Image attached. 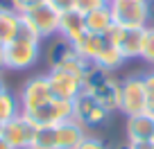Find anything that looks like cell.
Returning a JSON list of instances; mask_svg holds the SVG:
<instances>
[{
  "label": "cell",
  "instance_id": "6da1fadb",
  "mask_svg": "<svg viewBox=\"0 0 154 149\" xmlns=\"http://www.w3.org/2000/svg\"><path fill=\"white\" fill-rule=\"evenodd\" d=\"M72 45H75V50L82 54L84 59H91L93 63H97V66L106 68V70H111V72L118 70V68L127 61L109 34H91V32H86L82 39L75 41Z\"/></svg>",
  "mask_w": 154,
  "mask_h": 149
},
{
  "label": "cell",
  "instance_id": "4316f807",
  "mask_svg": "<svg viewBox=\"0 0 154 149\" xmlns=\"http://www.w3.org/2000/svg\"><path fill=\"white\" fill-rule=\"evenodd\" d=\"M129 149H154V140H127Z\"/></svg>",
  "mask_w": 154,
  "mask_h": 149
},
{
  "label": "cell",
  "instance_id": "5b68a950",
  "mask_svg": "<svg viewBox=\"0 0 154 149\" xmlns=\"http://www.w3.org/2000/svg\"><path fill=\"white\" fill-rule=\"evenodd\" d=\"M23 23L36 34L38 39H52V36H59V20H61V14L54 9L50 2H43V5L34 7L27 14H20Z\"/></svg>",
  "mask_w": 154,
  "mask_h": 149
},
{
  "label": "cell",
  "instance_id": "2e32d148",
  "mask_svg": "<svg viewBox=\"0 0 154 149\" xmlns=\"http://www.w3.org/2000/svg\"><path fill=\"white\" fill-rule=\"evenodd\" d=\"M113 25L116 23H113L109 5L86 14V32H91V34H109L111 29H113Z\"/></svg>",
  "mask_w": 154,
  "mask_h": 149
},
{
  "label": "cell",
  "instance_id": "7c38bea8",
  "mask_svg": "<svg viewBox=\"0 0 154 149\" xmlns=\"http://www.w3.org/2000/svg\"><path fill=\"white\" fill-rule=\"evenodd\" d=\"M54 129H57V149H77L79 142L88 136V129H84L72 118L54 124Z\"/></svg>",
  "mask_w": 154,
  "mask_h": 149
},
{
  "label": "cell",
  "instance_id": "44dd1931",
  "mask_svg": "<svg viewBox=\"0 0 154 149\" xmlns=\"http://www.w3.org/2000/svg\"><path fill=\"white\" fill-rule=\"evenodd\" d=\"M145 63L154 66V25L145 27V43H143V54H140Z\"/></svg>",
  "mask_w": 154,
  "mask_h": 149
},
{
  "label": "cell",
  "instance_id": "277c9868",
  "mask_svg": "<svg viewBox=\"0 0 154 149\" xmlns=\"http://www.w3.org/2000/svg\"><path fill=\"white\" fill-rule=\"evenodd\" d=\"M118 113L125 118L147 113V93H145L143 75H131L120 82V106Z\"/></svg>",
  "mask_w": 154,
  "mask_h": 149
},
{
  "label": "cell",
  "instance_id": "5bb4252c",
  "mask_svg": "<svg viewBox=\"0 0 154 149\" xmlns=\"http://www.w3.org/2000/svg\"><path fill=\"white\" fill-rule=\"evenodd\" d=\"M125 136L127 140H154V115L138 113L125 118Z\"/></svg>",
  "mask_w": 154,
  "mask_h": 149
},
{
  "label": "cell",
  "instance_id": "4fadbf2b",
  "mask_svg": "<svg viewBox=\"0 0 154 149\" xmlns=\"http://www.w3.org/2000/svg\"><path fill=\"white\" fill-rule=\"evenodd\" d=\"M84 34H86V16L77 9L63 11L61 20H59V36L75 43V41L82 39Z\"/></svg>",
  "mask_w": 154,
  "mask_h": 149
},
{
  "label": "cell",
  "instance_id": "8fae6325",
  "mask_svg": "<svg viewBox=\"0 0 154 149\" xmlns=\"http://www.w3.org/2000/svg\"><path fill=\"white\" fill-rule=\"evenodd\" d=\"M34 133H36V127L20 113V115H16L14 120H9V122L2 124V133L0 136H2L14 149H27V147H32Z\"/></svg>",
  "mask_w": 154,
  "mask_h": 149
},
{
  "label": "cell",
  "instance_id": "8992f818",
  "mask_svg": "<svg viewBox=\"0 0 154 149\" xmlns=\"http://www.w3.org/2000/svg\"><path fill=\"white\" fill-rule=\"evenodd\" d=\"M113 23L120 27H147V0H111L109 2Z\"/></svg>",
  "mask_w": 154,
  "mask_h": 149
},
{
  "label": "cell",
  "instance_id": "7a4b0ae2",
  "mask_svg": "<svg viewBox=\"0 0 154 149\" xmlns=\"http://www.w3.org/2000/svg\"><path fill=\"white\" fill-rule=\"evenodd\" d=\"M38 54H41V39L23 23L16 39L5 45V70H27L38 61Z\"/></svg>",
  "mask_w": 154,
  "mask_h": 149
},
{
  "label": "cell",
  "instance_id": "836d02e7",
  "mask_svg": "<svg viewBox=\"0 0 154 149\" xmlns=\"http://www.w3.org/2000/svg\"><path fill=\"white\" fill-rule=\"evenodd\" d=\"M106 2H111V0H106Z\"/></svg>",
  "mask_w": 154,
  "mask_h": 149
},
{
  "label": "cell",
  "instance_id": "ba28073f",
  "mask_svg": "<svg viewBox=\"0 0 154 149\" xmlns=\"http://www.w3.org/2000/svg\"><path fill=\"white\" fill-rule=\"evenodd\" d=\"M23 115L27 118L34 127H54V124H59V122L72 118V102L54 97L52 102L29 111V113H23Z\"/></svg>",
  "mask_w": 154,
  "mask_h": 149
},
{
  "label": "cell",
  "instance_id": "ac0fdd59",
  "mask_svg": "<svg viewBox=\"0 0 154 149\" xmlns=\"http://www.w3.org/2000/svg\"><path fill=\"white\" fill-rule=\"evenodd\" d=\"M72 50H75V45H72L70 41L57 36V39L50 43V50H48V66L50 68H59L68 59V54H70Z\"/></svg>",
  "mask_w": 154,
  "mask_h": 149
},
{
  "label": "cell",
  "instance_id": "1f68e13d",
  "mask_svg": "<svg viewBox=\"0 0 154 149\" xmlns=\"http://www.w3.org/2000/svg\"><path fill=\"white\" fill-rule=\"evenodd\" d=\"M113 149H129V145H127V142H122V145H116Z\"/></svg>",
  "mask_w": 154,
  "mask_h": 149
},
{
  "label": "cell",
  "instance_id": "603a6c76",
  "mask_svg": "<svg viewBox=\"0 0 154 149\" xmlns=\"http://www.w3.org/2000/svg\"><path fill=\"white\" fill-rule=\"evenodd\" d=\"M104 5H109L106 0H75V9L82 11L84 16L95 11V9H100V7H104Z\"/></svg>",
  "mask_w": 154,
  "mask_h": 149
},
{
  "label": "cell",
  "instance_id": "d590c367",
  "mask_svg": "<svg viewBox=\"0 0 154 149\" xmlns=\"http://www.w3.org/2000/svg\"><path fill=\"white\" fill-rule=\"evenodd\" d=\"M0 45H2V43H0Z\"/></svg>",
  "mask_w": 154,
  "mask_h": 149
},
{
  "label": "cell",
  "instance_id": "7402d4cb",
  "mask_svg": "<svg viewBox=\"0 0 154 149\" xmlns=\"http://www.w3.org/2000/svg\"><path fill=\"white\" fill-rule=\"evenodd\" d=\"M143 84H145V93H147V113L154 115V70L143 75Z\"/></svg>",
  "mask_w": 154,
  "mask_h": 149
},
{
  "label": "cell",
  "instance_id": "e575fe53",
  "mask_svg": "<svg viewBox=\"0 0 154 149\" xmlns=\"http://www.w3.org/2000/svg\"><path fill=\"white\" fill-rule=\"evenodd\" d=\"M27 149H32V147H27Z\"/></svg>",
  "mask_w": 154,
  "mask_h": 149
},
{
  "label": "cell",
  "instance_id": "52a82bcc",
  "mask_svg": "<svg viewBox=\"0 0 154 149\" xmlns=\"http://www.w3.org/2000/svg\"><path fill=\"white\" fill-rule=\"evenodd\" d=\"M18 100H20V109H23V113H29V111L48 104V102H52L54 95H52V88H50L48 75L29 77L27 82L23 84V88H20Z\"/></svg>",
  "mask_w": 154,
  "mask_h": 149
},
{
  "label": "cell",
  "instance_id": "d4e9b609",
  "mask_svg": "<svg viewBox=\"0 0 154 149\" xmlns=\"http://www.w3.org/2000/svg\"><path fill=\"white\" fill-rule=\"evenodd\" d=\"M77 149H109V145H106L102 138H97V136H86V138L79 142Z\"/></svg>",
  "mask_w": 154,
  "mask_h": 149
},
{
  "label": "cell",
  "instance_id": "f546056e",
  "mask_svg": "<svg viewBox=\"0 0 154 149\" xmlns=\"http://www.w3.org/2000/svg\"><path fill=\"white\" fill-rule=\"evenodd\" d=\"M0 149H14V147H11V145L7 142V140L2 138V136H0Z\"/></svg>",
  "mask_w": 154,
  "mask_h": 149
},
{
  "label": "cell",
  "instance_id": "30bf717a",
  "mask_svg": "<svg viewBox=\"0 0 154 149\" xmlns=\"http://www.w3.org/2000/svg\"><path fill=\"white\" fill-rule=\"evenodd\" d=\"M48 82H50V88H52V95L59 97V100L72 102L75 95H79V93L84 91L82 77H77L75 72L61 70V68H50Z\"/></svg>",
  "mask_w": 154,
  "mask_h": 149
},
{
  "label": "cell",
  "instance_id": "f1b7e54d",
  "mask_svg": "<svg viewBox=\"0 0 154 149\" xmlns=\"http://www.w3.org/2000/svg\"><path fill=\"white\" fill-rule=\"evenodd\" d=\"M5 70V45H0V72Z\"/></svg>",
  "mask_w": 154,
  "mask_h": 149
},
{
  "label": "cell",
  "instance_id": "9a60e30c",
  "mask_svg": "<svg viewBox=\"0 0 154 149\" xmlns=\"http://www.w3.org/2000/svg\"><path fill=\"white\" fill-rule=\"evenodd\" d=\"M91 93L109 113H118V106H120V82L116 77H109L104 84L93 88Z\"/></svg>",
  "mask_w": 154,
  "mask_h": 149
},
{
  "label": "cell",
  "instance_id": "e0dca14e",
  "mask_svg": "<svg viewBox=\"0 0 154 149\" xmlns=\"http://www.w3.org/2000/svg\"><path fill=\"white\" fill-rule=\"evenodd\" d=\"M20 14H16L14 9H0V43L7 45L9 41H14L20 32Z\"/></svg>",
  "mask_w": 154,
  "mask_h": 149
},
{
  "label": "cell",
  "instance_id": "4dcf8cb0",
  "mask_svg": "<svg viewBox=\"0 0 154 149\" xmlns=\"http://www.w3.org/2000/svg\"><path fill=\"white\" fill-rule=\"evenodd\" d=\"M5 91H9V88H7V84H5V79H2V75H0V95H2Z\"/></svg>",
  "mask_w": 154,
  "mask_h": 149
},
{
  "label": "cell",
  "instance_id": "484cf974",
  "mask_svg": "<svg viewBox=\"0 0 154 149\" xmlns=\"http://www.w3.org/2000/svg\"><path fill=\"white\" fill-rule=\"evenodd\" d=\"M48 2H50V5H52L57 11H59V14L75 9V0H48Z\"/></svg>",
  "mask_w": 154,
  "mask_h": 149
},
{
  "label": "cell",
  "instance_id": "cb8c5ba5",
  "mask_svg": "<svg viewBox=\"0 0 154 149\" xmlns=\"http://www.w3.org/2000/svg\"><path fill=\"white\" fill-rule=\"evenodd\" d=\"M43 2H48V0H14V11L16 14H27V11H32L34 7L43 5Z\"/></svg>",
  "mask_w": 154,
  "mask_h": 149
},
{
  "label": "cell",
  "instance_id": "ffe728a7",
  "mask_svg": "<svg viewBox=\"0 0 154 149\" xmlns=\"http://www.w3.org/2000/svg\"><path fill=\"white\" fill-rule=\"evenodd\" d=\"M32 149H57V129L54 127H36Z\"/></svg>",
  "mask_w": 154,
  "mask_h": 149
},
{
  "label": "cell",
  "instance_id": "d6986e66",
  "mask_svg": "<svg viewBox=\"0 0 154 149\" xmlns=\"http://www.w3.org/2000/svg\"><path fill=\"white\" fill-rule=\"evenodd\" d=\"M23 109H20V100L18 95H14L11 91H5L0 95V122L5 124V122L14 120L16 115H20Z\"/></svg>",
  "mask_w": 154,
  "mask_h": 149
},
{
  "label": "cell",
  "instance_id": "3957f363",
  "mask_svg": "<svg viewBox=\"0 0 154 149\" xmlns=\"http://www.w3.org/2000/svg\"><path fill=\"white\" fill-rule=\"evenodd\" d=\"M111 115H113V113H109V111L93 97V93L86 91V88H84L79 95H75V100H72V120H77L88 131L104 127Z\"/></svg>",
  "mask_w": 154,
  "mask_h": 149
},
{
  "label": "cell",
  "instance_id": "83f0119b",
  "mask_svg": "<svg viewBox=\"0 0 154 149\" xmlns=\"http://www.w3.org/2000/svg\"><path fill=\"white\" fill-rule=\"evenodd\" d=\"M147 16H149V25H154V0H147Z\"/></svg>",
  "mask_w": 154,
  "mask_h": 149
},
{
  "label": "cell",
  "instance_id": "9c48e42d",
  "mask_svg": "<svg viewBox=\"0 0 154 149\" xmlns=\"http://www.w3.org/2000/svg\"><path fill=\"white\" fill-rule=\"evenodd\" d=\"M109 36L113 39V43L118 45V50L122 52L125 59H140L143 43H145V27H120V25H113Z\"/></svg>",
  "mask_w": 154,
  "mask_h": 149
},
{
  "label": "cell",
  "instance_id": "d6a6232c",
  "mask_svg": "<svg viewBox=\"0 0 154 149\" xmlns=\"http://www.w3.org/2000/svg\"><path fill=\"white\" fill-rule=\"evenodd\" d=\"M0 133H2V122H0Z\"/></svg>",
  "mask_w": 154,
  "mask_h": 149
}]
</instances>
